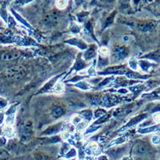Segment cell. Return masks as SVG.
Masks as SVG:
<instances>
[{"mask_svg": "<svg viewBox=\"0 0 160 160\" xmlns=\"http://www.w3.org/2000/svg\"><path fill=\"white\" fill-rule=\"evenodd\" d=\"M19 56V52L18 51H16V50H10L7 51L6 53H4L2 55V60L4 61H10V60H13L15 58H18Z\"/></svg>", "mask_w": 160, "mask_h": 160, "instance_id": "obj_1", "label": "cell"}, {"mask_svg": "<svg viewBox=\"0 0 160 160\" xmlns=\"http://www.w3.org/2000/svg\"><path fill=\"white\" fill-rule=\"evenodd\" d=\"M53 114H55V116H59L63 114V110L61 107H55L54 111H53Z\"/></svg>", "mask_w": 160, "mask_h": 160, "instance_id": "obj_6", "label": "cell"}, {"mask_svg": "<svg viewBox=\"0 0 160 160\" xmlns=\"http://www.w3.org/2000/svg\"><path fill=\"white\" fill-rule=\"evenodd\" d=\"M5 144H6V139L4 137H0V146H4Z\"/></svg>", "mask_w": 160, "mask_h": 160, "instance_id": "obj_9", "label": "cell"}, {"mask_svg": "<svg viewBox=\"0 0 160 160\" xmlns=\"http://www.w3.org/2000/svg\"><path fill=\"white\" fill-rule=\"evenodd\" d=\"M58 19H59L58 14H56V12H53L52 14H50V15L46 18L45 22H46V24L51 26V25L56 24V23L58 22Z\"/></svg>", "mask_w": 160, "mask_h": 160, "instance_id": "obj_2", "label": "cell"}, {"mask_svg": "<svg viewBox=\"0 0 160 160\" xmlns=\"http://www.w3.org/2000/svg\"><path fill=\"white\" fill-rule=\"evenodd\" d=\"M4 132H5V134H6L7 135H11L12 134H13V128H12V126L11 125H7L6 128H5V130H4Z\"/></svg>", "mask_w": 160, "mask_h": 160, "instance_id": "obj_4", "label": "cell"}, {"mask_svg": "<svg viewBox=\"0 0 160 160\" xmlns=\"http://www.w3.org/2000/svg\"><path fill=\"white\" fill-rule=\"evenodd\" d=\"M56 4H57V6H58L59 8L62 9V8H64V7H65L67 6L68 3H67L66 1H57Z\"/></svg>", "mask_w": 160, "mask_h": 160, "instance_id": "obj_7", "label": "cell"}, {"mask_svg": "<svg viewBox=\"0 0 160 160\" xmlns=\"http://www.w3.org/2000/svg\"><path fill=\"white\" fill-rule=\"evenodd\" d=\"M100 54L102 56H107L109 54V50L106 47H102L100 50Z\"/></svg>", "mask_w": 160, "mask_h": 160, "instance_id": "obj_5", "label": "cell"}, {"mask_svg": "<svg viewBox=\"0 0 160 160\" xmlns=\"http://www.w3.org/2000/svg\"><path fill=\"white\" fill-rule=\"evenodd\" d=\"M152 141H153L154 144H156V145H158V144H159V138H158V136H154Z\"/></svg>", "mask_w": 160, "mask_h": 160, "instance_id": "obj_8", "label": "cell"}, {"mask_svg": "<svg viewBox=\"0 0 160 160\" xmlns=\"http://www.w3.org/2000/svg\"><path fill=\"white\" fill-rule=\"evenodd\" d=\"M53 91H54L55 93H62L64 91V86L63 84L61 83H58L57 85H55L54 89H53Z\"/></svg>", "mask_w": 160, "mask_h": 160, "instance_id": "obj_3", "label": "cell"}]
</instances>
